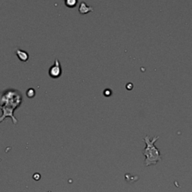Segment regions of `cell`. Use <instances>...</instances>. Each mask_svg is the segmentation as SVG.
Wrapping results in <instances>:
<instances>
[{
    "label": "cell",
    "mask_w": 192,
    "mask_h": 192,
    "mask_svg": "<svg viewBox=\"0 0 192 192\" xmlns=\"http://www.w3.org/2000/svg\"><path fill=\"white\" fill-rule=\"evenodd\" d=\"M23 102V95L15 89H7L0 92V110L2 115L0 116V122L7 117H10L14 125L18 123V119L14 116V112L20 107Z\"/></svg>",
    "instance_id": "obj_1"
},
{
    "label": "cell",
    "mask_w": 192,
    "mask_h": 192,
    "mask_svg": "<svg viewBox=\"0 0 192 192\" xmlns=\"http://www.w3.org/2000/svg\"><path fill=\"white\" fill-rule=\"evenodd\" d=\"M158 139V136H155L153 138H150V137L147 135L143 140V141L146 143V147L143 151V154L146 158L144 164L146 167L155 165L158 162L162 161V155H161L160 150L155 145Z\"/></svg>",
    "instance_id": "obj_2"
},
{
    "label": "cell",
    "mask_w": 192,
    "mask_h": 192,
    "mask_svg": "<svg viewBox=\"0 0 192 192\" xmlns=\"http://www.w3.org/2000/svg\"><path fill=\"white\" fill-rule=\"evenodd\" d=\"M48 72H49L50 77H51L52 78L56 79L59 78L61 76L62 73V69L61 64H60L59 59H55L54 64L50 68L49 71Z\"/></svg>",
    "instance_id": "obj_3"
},
{
    "label": "cell",
    "mask_w": 192,
    "mask_h": 192,
    "mask_svg": "<svg viewBox=\"0 0 192 192\" xmlns=\"http://www.w3.org/2000/svg\"><path fill=\"white\" fill-rule=\"evenodd\" d=\"M94 8L92 6H88L85 2H81L79 6V12L82 14H86L90 11H93Z\"/></svg>",
    "instance_id": "obj_4"
},
{
    "label": "cell",
    "mask_w": 192,
    "mask_h": 192,
    "mask_svg": "<svg viewBox=\"0 0 192 192\" xmlns=\"http://www.w3.org/2000/svg\"><path fill=\"white\" fill-rule=\"evenodd\" d=\"M15 53H16V55L18 57V59H20L21 62H26L28 61L29 58H30L29 54L25 50L17 49L16 51H15Z\"/></svg>",
    "instance_id": "obj_5"
},
{
    "label": "cell",
    "mask_w": 192,
    "mask_h": 192,
    "mask_svg": "<svg viewBox=\"0 0 192 192\" xmlns=\"http://www.w3.org/2000/svg\"><path fill=\"white\" fill-rule=\"evenodd\" d=\"M77 3H78L77 0H66V1H65V4L66 5V6L69 7V8H74V7H75Z\"/></svg>",
    "instance_id": "obj_6"
},
{
    "label": "cell",
    "mask_w": 192,
    "mask_h": 192,
    "mask_svg": "<svg viewBox=\"0 0 192 192\" xmlns=\"http://www.w3.org/2000/svg\"><path fill=\"white\" fill-rule=\"evenodd\" d=\"M35 95V91L33 88H30L26 91V96L28 98H33Z\"/></svg>",
    "instance_id": "obj_7"
},
{
    "label": "cell",
    "mask_w": 192,
    "mask_h": 192,
    "mask_svg": "<svg viewBox=\"0 0 192 192\" xmlns=\"http://www.w3.org/2000/svg\"><path fill=\"white\" fill-rule=\"evenodd\" d=\"M104 94L106 96H110L112 94V92H111L110 90H108V89H107V90H104Z\"/></svg>",
    "instance_id": "obj_8"
},
{
    "label": "cell",
    "mask_w": 192,
    "mask_h": 192,
    "mask_svg": "<svg viewBox=\"0 0 192 192\" xmlns=\"http://www.w3.org/2000/svg\"><path fill=\"white\" fill-rule=\"evenodd\" d=\"M33 179L35 180H39L41 179V175L39 174H35L33 176Z\"/></svg>",
    "instance_id": "obj_9"
}]
</instances>
